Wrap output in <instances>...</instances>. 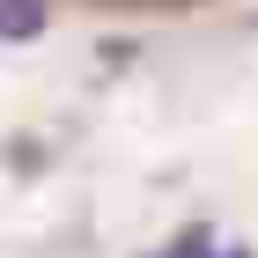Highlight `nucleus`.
<instances>
[{"instance_id": "obj_2", "label": "nucleus", "mask_w": 258, "mask_h": 258, "mask_svg": "<svg viewBox=\"0 0 258 258\" xmlns=\"http://www.w3.org/2000/svg\"><path fill=\"white\" fill-rule=\"evenodd\" d=\"M162 258H251V251H207V243H177V251H162Z\"/></svg>"}, {"instance_id": "obj_1", "label": "nucleus", "mask_w": 258, "mask_h": 258, "mask_svg": "<svg viewBox=\"0 0 258 258\" xmlns=\"http://www.w3.org/2000/svg\"><path fill=\"white\" fill-rule=\"evenodd\" d=\"M44 22H52V0H0V44L44 37Z\"/></svg>"}]
</instances>
